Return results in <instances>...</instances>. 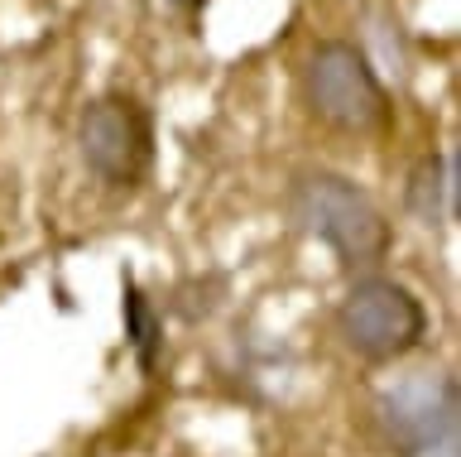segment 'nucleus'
I'll return each mask as SVG.
<instances>
[{
  "label": "nucleus",
  "mask_w": 461,
  "mask_h": 457,
  "mask_svg": "<svg viewBox=\"0 0 461 457\" xmlns=\"http://www.w3.org/2000/svg\"><path fill=\"white\" fill-rule=\"evenodd\" d=\"M288 217H294L298 232L322 241L351 275L356 270L375 275L389 246H394V232H389L380 203L337 169H303L288 183Z\"/></svg>",
  "instance_id": "1"
},
{
  "label": "nucleus",
  "mask_w": 461,
  "mask_h": 457,
  "mask_svg": "<svg viewBox=\"0 0 461 457\" xmlns=\"http://www.w3.org/2000/svg\"><path fill=\"white\" fill-rule=\"evenodd\" d=\"M303 102L317 121L346 135H375L394 116L380 73L370 68L366 49L346 44V39H322L308 63H303Z\"/></svg>",
  "instance_id": "2"
},
{
  "label": "nucleus",
  "mask_w": 461,
  "mask_h": 457,
  "mask_svg": "<svg viewBox=\"0 0 461 457\" xmlns=\"http://www.w3.org/2000/svg\"><path fill=\"white\" fill-rule=\"evenodd\" d=\"M337 337L346 352L370 366L403 361L409 352L423 347L428 308L409 284L389 275H360L337 304Z\"/></svg>",
  "instance_id": "3"
},
{
  "label": "nucleus",
  "mask_w": 461,
  "mask_h": 457,
  "mask_svg": "<svg viewBox=\"0 0 461 457\" xmlns=\"http://www.w3.org/2000/svg\"><path fill=\"white\" fill-rule=\"evenodd\" d=\"M389 457H461V390L447 370H423L375 399Z\"/></svg>",
  "instance_id": "4"
},
{
  "label": "nucleus",
  "mask_w": 461,
  "mask_h": 457,
  "mask_svg": "<svg viewBox=\"0 0 461 457\" xmlns=\"http://www.w3.org/2000/svg\"><path fill=\"white\" fill-rule=\"evenodd\" d=\"M82 164L115 193H130L154 169V121L130 92H101L77 121Z\"/></svg>",
  "instance_id": "5"
},
{
  "label": "nucleus",
  "mask_w": 461,
  "mask_h": 457,
  "mask_svg": "<svg viewBox=\"0 0 461 457\" xmlns=\"http://www.w3.org/2000/svg\"><path fill=\"white\" fill-rule=\"evenodd\" d=\"M403 207L423 226H456L461 222V154L442 150L413 164L403 183Z\"/></svg>",
  "instance_id": "6"
},
{
  "label": "nucleus",
  "mask_w": 461,
  "mask_h": 457,
  "mask_svg": "<svg viewBox=\"0 0 461 457\" xmlns=\"http://www.w3.org/2000/svg\"><path fill=\"white\" fill-rule=\"evenodd\" d=\"M121 313H125V342L135 352V366L144 376H154L158 361H164V313L149 294L140 289L135 275L121 279Z\"/></svg>",
  "instance_id": "7"
},
{
  "label": "nucleus",
  "mask_w": 461,
  "mask_h": 457,
  "mask_svg": "<svg viewBox=\"0 0 461 457\" xmlns=\"http://www.w3.org/2000/svg\"><path fill=\"white\" fill-rule=\"evenodd\" d=\"M164 5H173V10H178V15H183V20H197L202 10L212 5V0H164Z\"/></svg>",
  "instance_id": "8"
}]
</instances>
